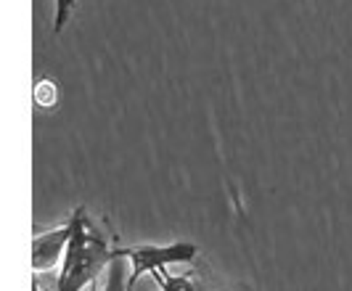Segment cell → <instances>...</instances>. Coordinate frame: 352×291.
<instances>
[{
    "mask_svg": "<svg viewBox=\"0 0 352 291\" xmlns=\"http://www.w3.org/2000/svg\"><path fill=\"white\" fill-rule=\"evenodd\" d=\"M69 220L72 239L64 252V265L56 278V291H82L85 286H93L114 259L111 241L90 223L85 206L74 209Z\"/></svg>",
    "mask_w": 352,
    "mask_h": 291,
    "instance_id": "6da1fadb",
    "label": "cell"
},
{
    "mask_svg": "<svg viewBox=\"0 0 352 291\" xmlns=\"http://www.w3.org/2000/svg\"><path fill=\"white\" fill-rule=\"evenodd\" d=\"M199 255V246L188 241L175 244H143V246H114V257H124L130 262L127 291H135L138 281L146 275H154L170 265H191Z\"/></svg>",
    "mask_w": 352,
    "mask_h": 291,
    "instance_id": "7a4b0ae2",
    "label": "cell"
},
{
    "mask_svg": "<svg viewBox=\"0 0 352 291\" xmlns=\"http://www.w3.org/2000/svg\"><path fill=\"white\" fill-rule=\"evenodd\" d=\"M72 239V220L56 225L53 230L37 233L32 239V268L35 273H48L58 265V259L64 257L67 246Z\"/></svg>",
    "mask_w": 352,
    "mask_h": 291,
    "instance_id": "3957f363",
    "label": "cell"
},
{
    "mask_svg": "<svg viewBox=\"0 0 352 291\" xmlns=\"http://www.w3.org/2000/svg\"><path fill=\"white\" fill-rule=\"evenodd\" d=\"M101 286L98 291H127V259L114 257L109 262V268L101 275Z\"/></svg>",
    "mask_w": 352,
    "mask_h": 291,
    "instance_id": "277c9868",
    "label": "cell"
},
{
    "mask_svg": "<svg viewBox=\"0 0 352 291\" xmlns=\"http://www.w3.org/2000/svg\"><path fill=\"white\" fill-rule=\"evenodd\" d=\"M77 3H80V0H53V34L64 32V27L69 24Z\"/></svg>",
    "mask_w": 352,
    "mask_h": 291,
    "instance_id": "5b68a950",
    "label": "cell"
},
{
    "mask_svg": "<svg viewBox=\"0 0 352 291\" xmlns=\"http://www.w3.org/2000/svg\"><path fill=\"white\" fill-rule=\"evenodd\" d=\"M98 281H101V278H98ZM98 281H96V283H93V286H90V291H98Z\"/></svg>",
    "mask_w": 352,
    "mask_h": 291,
    "instance_id": "8992f818",
    "label": "cell"
}]
</instances>
